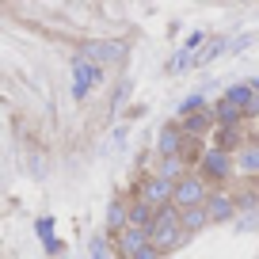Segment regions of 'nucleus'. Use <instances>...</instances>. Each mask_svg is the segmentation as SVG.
I'll return each mask as SVG.
<instances>
[{"label": "nucleus", "mask_w": 259, "mask_h": 259, "mask_svg": "<svg viewBox=\"0 0 259 259\" xmlns=\"http://www.w3.org/2000/svg\"><path fill=\"white\" fill-rule=\"evenodd\" d=\"M210 202V183H206L202 176H187V179H179L176 183V198H171V206H176L179 213L183 210H198V206H206Z\"/></svg>", "instance_id": "nucleus-1"}, {"label": "nucleus", "mask_w": 259, "mask_h": 259, "mask_svg": "<svg viewBox=\"0 0 259 259\" xmlns=\"http://www.w3.org/2000/svg\"><path fill=\"white\" fill-rule=\"evenodd\" d=\"M233 168H236V156L233 153H221V149H206L202 153V160H198V176L206 179V183H225L229 176H233Z\"/></svg>", "instance_id": "nucleus-2"}, {"label": "nucleus", "mask_w": 259, "mask_h": 259, "mask_svg": "<svg viewBox=\"0 0 259 259\" xmlns=\"http://www.w3.org/2000/svg\"><path fill=\"white\" fill-rule=\"evenodd\" d=\"M138 198H145L153 210H164V206H171V198H176V183H168V179H160L153 171V176L141 179V194Z\"/></svg>", "instance_id": "nucleus-3"}, {"label": "nucleus", "mask_w": 259, "mask_h": 259, "mask_svg": "<svg viewBox=\"0 0 259 259\" xmlns=\"http://www.w3.org/2000/svg\"><path fill=\"white\" fill-rule=\"evenodd\" d=\"M187 149V134L179 122H168V126L160 130V138H156V153H160V160H168V156H183Z\"/></svg>", "instance_id": "nucleus-4"}, {"label": "nucleus", "mask_w": 259, "mask_h": 259, "mask_svg": "<svg viewBox=\"0 0 259 259\" xmlns=\"http://www.w3.org/2000/svg\"><path fill=\"white\" fill-rule=\"evenodd\" d=\"M114 248H118L122 259H134V255H141L145 248H153V233H149V229H126V233L114 240Z\"/></svg>", "instance_id": "nucleus-5"}, {"label": "nucleus", "mask_w": 259, "mask_h": 259, "mask_svg": "<svg viewBox=\"0 0 259 259\" xmlns=\"http://www.w3.org/2000/svg\"><path fill=\"white\" fill-rule=\"evenodd\" d=\"M122 57H126V46H122V42H88V46H84V61L99 65V69H103L107 61H122Z\"/></svg>", "instance_id": "nucleus-6"}, {"label": "nucleus", "mask_w": 259, "mask_h": 259, "mask_svg": "<svg viewBox=\"0 0 259 259\" xmlns=\"http://www.w3.org/2000/svg\"><path fill=\"white\" fill-rule=\"evenodd\" d=\"M73 76H76V84H73V96H76V99H84V96H88V88H96V84H99L103 69H99V65H92V61H84V57H76V65H73Z\"/></svg>", "instance_id": "nucleus-7"}, {"label": "nucleus", "mask_w": 259, "mask_h": 259, "mask_svg": "<svg viewBox=\"0 0 259 259\" xmlns=\"http://www.w3.org/2000/svg\"><path fill=\"white\" fill-rule=\"evenodd\" d=\"M206 213H210V225L233 221V213H236V198H229L225 191H213V194H210V202H206Z\"/></svg>", "instance_id": "nucleus-8"}, {"label": "nucleus", "mask_w": 259, "mask_h": 259, "mask_svg": "<svg viewBox=\"0 0 259 259\" xmlns=\"http://www.w3.org/2000/svg\"><path fill=\"white\" fill-rule=\"evenodd\" d=\"M126 229H130V202L114 198V202L107 206V236H111V240H118Z\"/></svg>", "instance_id": "nucleus-9"}, {"label": "nucleus", "mask_w": 259, "mask_h": 259, "mask_svg": "<svg viewBox=\"0 0 259 259\" xmlns=\"http://www.w3.org/2000/svg\"><path fill=\"white\" fill-rule=\"evenodd\" d=\"M210 114H213V122H218L221 130H233V126H240V122H244V111H240L236 103H229L225 96L210 107Z\"/></svg>", "instance_id": "nucleus-10"}, {"label": "nucleus", "mask_w": 259, "mask_h": 259, "mask_svg": "<svg viewBox=\"0 0 259 259\" xmlns=\"http://www.w3.org/2000/svg\"><path fill=\"white\" fill-rule=\"evenodd\" d=\"M183 240H187L183 225H179V229H156V233H153V244H156L160 255H171L176 248H183Z\"/></svg>", "instance_id": "nucleus-11"}, {"label": "nucleus", "mask_w": 259, "mask_h": 259, "mask_svg": "<svg viewBox=\"0 0 259 259\" xmlns=\"http://www.w3.org/2000/svg\"><path fill=\"white\" fill-rule=\"evenodd\" d=\"M156 210L145 202V198H130V229H153Z\"/></svg>", "instance_id": "nucleus-12"}, {"label": "nucleus", "mask_w": 259, "mask_h": 259, "mask_svg": "<svg viewBox=\"0 0 259 259\" xmlns=\"http://www.w3.org/2000/svg\"><path fill=\"white\" fill-rule=\"evenodd\" d=\"M236 171L259 176V141H244V149L236 153Z\"/></svg>", "instance_id": "nucleus-13"}, {"label": "nucleus", "mask_w": 259, "mask_h": 259, "mask_svg": "<svg viewBox=\"0 0 259 259\" xmlns=\"http://www.w3.org/2000/svg\"><path fill=\"white\" fill-rule=\"evenodd\" d=\"M156 176L168 179V183H179V179H187V176H191V171H187V156H168V160H160Z\"/></svg>", "instance_id": "nucleus-14"}, {"label": "nucleus", "mask_w": 259, "mask_h": 259, "mask_svg": "<svg viewBox=\"0 0 259 259\" xmlns=\"http://www.w3.org/2000/svg\"><path fill=\"white\" fill-rule=\"evenodd\" d=\"M210 126H213V114L210 111H198V114H191V118H183V134H187V138H194V141L202 138Z\"/></svg>", "instance_id": "nucleus-15"}, {"label": "nucleus", "mask_w": 259, "mask_h": 259, "mask_svg": "<svg viewBox=\"0 0 259 259\" xmlns=\"http://www.w3.org/2000/svg\"><path fill=\"white\" fill-rule=\"evenodd\" d=\"M225 99H229V103H236L244 114H248L251 103H255V88H251V84H233V88L225 92Z\"/></svg>", "instance_id": "nucleus-16"}, {"label": "nucleus", "mask_w": 259, "mask_h": 259, "mask_svg": "<svg viewBox=\"0 0 259 259\" xmlns=\"http://www.w3.org/2000/svg\"><path fill=\"white\" fill-rule=\"evenodd\" d=\"M210 225V213H206V206H198V210H183V233H202V229Z\"/></svg>", "instance_id": "nucleus-17"}, {"label": "nucleus", "mask_w": 259, "mask_h": 259, "mask_svg": "<svg viewBox=\"0 0 259 259\" xmlns=\"http://www.w3.org/2000/svg\"><path fill=\"white\" fill-rule=\"evenodd\" d=\"M213 149H221V153H233V149H236V153H240V149H244V141H240V126L221 130V134H218V145H213Z\"/></svg>", "instance_id": "nucleus-18"}, {"label": "nucleus", "mask_w": 259, "mask_h": 259, "mask_svg": "<svg viewBox=\"0 0 259 259\" xmlns=\"http://www.w3.org/2000/svg\"><path fill=\"white\" fill-rule=\"evenodd\" d=\"M88 255H92V259H107V233H103V236H92Z\"/></svg>", "instance_id": "nucleus-19"}, {"label": "nucleus", "mask_w": 259, "mask_h": 259, "mask_svg": "<svg viewBox=\"0 0 259 259\" xmlns=\"http://www.w3.org/2000/svg\"><path fill=\"white\" fill-rule=\"evenodd\" d=\"M236 210H255V194H240V198H236Z\"/></svg>", "instance_id": "nucleus-20"}, {"label": "nucleus", "mask_w": 259, "mask_h": 259, "mask_svg": "<svg viewBox=\"0 0 259 259\" xmlns=\"http://www.w3.org/2000/svg\"><path fill=\"white\" fill-rule=\"evenodd\" d=\"M134 259H160V251H156V244H153V248H145L141 255H134Z\"/></svg>", "instance_id": "nucleus-21"}, {"label": "nucleus", "mask_w": 259, "mask_h": 259, "mask_svg": "<svg viewBox=\"0 0 259 259\" xmlns=\"http://www.w3.org/2000/svg\"><path fill=\"white\" fill-rule=\"evenodd\" d=\"M251 88H255V92H259V80H251Z\"/></svg>", "instance_id": "nucleus-22"}]
</instances>
